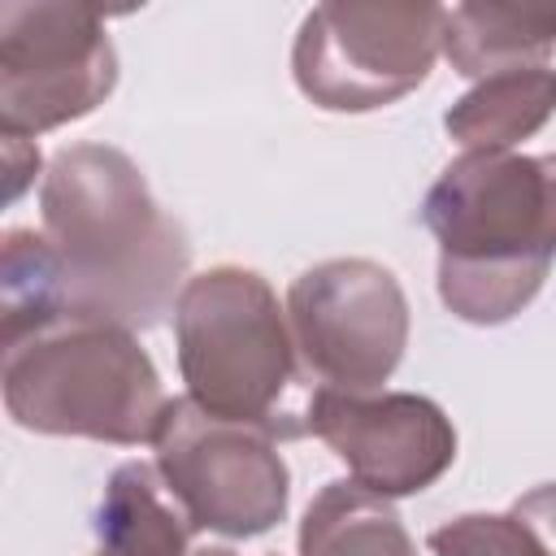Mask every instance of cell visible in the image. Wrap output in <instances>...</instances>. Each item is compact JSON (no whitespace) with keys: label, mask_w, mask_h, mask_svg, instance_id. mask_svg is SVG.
<instances>
[{"label":"cell","mask_w":556,"mask_h":556,"mask_svg":"<svg viewBox=\"0 0 556 556\" xmlns=\"http://www.w3.org/2000/svg\"><path fill=\"white\" fill-rule=\"evenodd\" d=\"M174 343L187 400L204 413L256 426L269 439L308 434L304 365L274 287L243 265L187 278L174 304Z\"/></svg>","instance_id":"obj_3"},{"label":"cell","mask_w":556,"mask_h":556,"mask_svg":"<svg viewBox=\"0 0 556 556\" xmlns=\"http://www.w3.org/2000/svg\"><path fill=\"white\" fill-rule=\"evenodd\" d=\"M556 52V9L534 4H456L447 9L443 56L465 78H491L508 70L552 65Z\"/></svg>","instance_id":"obj_11"},{"label":"cell","mask_w":556,"mask_h":556,"mask_svg":"<svg viewBox=\"0 0 556 556\" xmlns=\"http://www.w3.org/2000/svg\"><path fill=\"white\" fill-rule=\"evenodd\" d=\"M300 556H417L391 500L361 482H326L300 521Z\"/></svg>","instance_id":"obj_13"},{"label":"cell","mask_w":556,"mask_h":556,"mask_svg":"<svg viewBox=\"0 0 556 556\" xmlns=\"http://www.w3.org/2000/svg\"><path fill=\"white\" fill-rule=\"evenodd\" d=\"M156 473L187 521L226 539H256L287 517L291 473L278 439L204 413L195 400H169L152 439Z\"/></svg>","instance_id":"obj_7"},{"label":"cell","mask_w":556,"mask_h":556,"mask_svg":"<svg viewBox=\"0 0 556 556\" xmlns=\"http://www.w3.org/2000/svg\"><path fill=\"white\" fill-rule=\"evenodd\" d=\"M439 300L469 326L513 321L556 261V152H460L426 191Z\"/></svg>","instance_id":"obj_2"},{"label":"cell","mask_w":556,"mask_h":556,"mask_svg":"<svg viewBox=\"0 0 556 556\" xmlns=\"http://www.w3.org/2000/svg\"><path fill=\"white\" fill-rule=\"evenodd\" d=\"M191 534L195 526L165 491L156 465L126 460L109 473L96 508V556H200Z\"/></svg>","instance_id":"obj_10"},{"label":"cell","mask_w":556,"mask_h":556,"mask_svg":"<svg viewBox=\"0 0 556 556\" xmlns=\"http://www.w3.org/2000/svg\"><path fill=\"white\" fill-rule=\"evenodd\" d=\"M434 556H556L534 526L508 513H460L430 530Z\"/></svg>","instance_id":"obj_15"},{"label":"cell","mask_w":556,"mask_h":556,"mask_svg":"<svg viewBox=\"0 0 556 556\" xmlns=\"http://www.w3.org/2000/svg\"><path fill=\"white\" fill-rule=\"evenodd\" d=\"M556 113V65L508 70L473 83L447 113L443 126L465 152H513L539 135Z\"/></svg>","instance_id":"obj_12"},{"label":"cell","mask_w":556,"mask_h":556,"mask_svg":"<svg viewBox=\"0 0 556 556\" xmlns=\"http://www.w3.org/2000/svg\"><path fill=\"white\" fill-rule=\"evenodd\" d=\"M4 408L22 430L96 439L117 447L152 443L169 395L152 356L122 326L61 317L4 348Z\"/></svg>","instance_id":"obj_4"},{"label":"cell","mask_w":556,"mask_h":556,"mask_svg":"<svg viewBox=\"0 0 556 556\" xmlns=\"http://www.w3.org/2000/svg\"><path fill=\"white\" fill-rule=\"evenodd\" d=\"M287 321L304 374L330 391H382L408 348V295L387 265L365 256L304 269L287 291Z\"/></svg>","instance_id":"obj_8"},{"label":"cell","mask_w":556,"mask_h":556,"mask_svg":"<svg viewBox=\"0 0 556 556\" xmlns=\"http://www.w3.org/2000/svg\"><path fill=\"white\" fill-rule=\"evenodd\" d=\"M308 434H317L361 482L382 500L417 495L434 486L456 460L452 417L413 391H330L308 400Z\"/></svg>","instance_id":"obj_9"},{"label":"cell","mask_w":556,"mask_h":556,"mask_svg":"<svg viewBox=\"0 0 556 556\" xmlns=\"http://www.w3.org/2000/svg\"><path fill=\"white\" fill-rule=\"evenodd\" d=\"M39 213L61 265L65 317L135 334L174 313L187 287L191 243L122 148H61L43 174Z\"/></svg>","instance_id":"obj_1"},{"label":"cell","mask_w":556,"mask_h":556,"mask_svg":"<svg viewBox=\"0 0 556 556\" xmlns=\"http://www.w3.org/2000/svg\"><path fill=\"white\" fill-rule=\"evenodd\" d=\"M443 30V4H317L291 43V74L326 113L387 109L430 78Z\"/></svg>","instance_id":"obj_5"},{"label":"cell","mask_w":556,"mask_h":556,"mask_svg":"<svg viewBox=\"0 0 556 556\" xmlns=\"http://www.w3.org/2000/svg\"><path fill=\"white\" fill-rule=\"evenodd\" d=\"M39 174V148L30 139H4V200H17Z\"/></svg>","instance_id":"obj_17"},{"label":"cell","mask_w":556,"mask_h":556,"mask_svg":"<svg viewBox=\"0 0 556 556\" xmlns=\"http://www.w3.org/2000/svg\"><path fill=\"white\" fill-rule=\"evenodd\" d=\"M117 87L104 17L70 0L0 4V130L30 139L96 113Z\"/></svg>","instance_id":"obj_6"},{"label":"cell","mask_w":556,"mask_h":556,"mask_svg":"<svg viewBox=\"0 0 556 556\" xmlns=\"http://www.w3.org/2000/svg\"><path fill=\"white\" fill-rule=\"evenodd\" d=\"M513 513H517L526 526H534L539 539L556 552V482H543V486L526 491V495L513 504Z\"/></svg>","instance_id":"obj_16"},{"label":"cell","mask_w":556,"mask_h":556,"mask_svg":"<svg viewBox=\"0 0 556 556\" xmlns=\"http://www.w3.org/2000/svg\"><path fill=\"white\" fill-rule=\"evenodd\" d=\"M200 556H235L230 547H200Z\"/></svg>","instance_id":"obj_18"},{"label":"cell","mask_w":556,"mask_h":556,"mask_svg":"<svg viewBox=\"0 0 556 556\" xmlns=\"http://www.w3.org/2000/svg\"><path fill=\"white\" fill-rule=\"evenodd\" d=\"M0 317H4V348L65 317V282H61L56 252L35 230L4 235Z\"/></svg>","instance_id":"obj_14"}]
</instances>
